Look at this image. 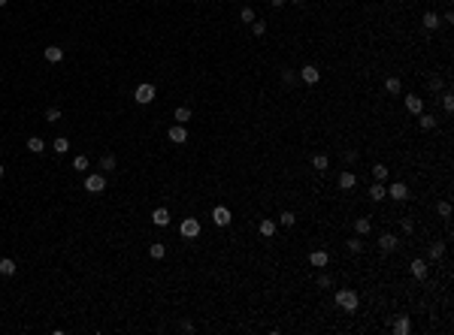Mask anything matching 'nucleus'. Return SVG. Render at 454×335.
<instances>
[{
    "label": "nucleus",
    "mask_w": 454,
    "mask_h": 335,
    "mask_svg": "<svg viewBox=\"0 0 454 335\" xmlns=\"http://www.w3.org/2000/svg\"><path fill=\"white\" fill-rule=\"evenodd\" d=\"M15 272H19V263H15L12 257H0V275H3V278H12Z\"/></svg>",
    "instance_id": "obj_33"
},
{
    "label": "nucleus",
    "mask_w": 454,
    "mask_h": 335,
    "mask_svg": "<svg viewBox=\"0 0 454 335\" xmlns=\"http://www.w3.org/2000/svg\"><path fill=\"white\" fill-rule=\"evenodd\" d=\"M267 3H270V6H273V9H282V6H285V3H288V0H267Z\"/></svg>",
    "instance_id": "obj_43"
},
{
    "label": "nucleus",
    "mask_w": 454,
    "mask_h": 335,
    "mask_svg": "<svg viewBox=\"0 0 454 335\" xmlns=\"http://www.w3.org/2000/svg\"><path fill=\"white\" fill-rule=\"evenodd\" d=\"M376 248H378L381 254H397L400 248H403V236H397V233L385 230V233L378 236V242H376Z\"/></svg>",
    "instance_id": "obj_6"
},
{
    "label": "nucleus",
    "mask_w": 454,
    "mask_h": 335,
    "mask_svg": "<svg viewBox=\"0 0 454 335\" xmlns=\"http://www.w3.org/2000/svg\"><path fill=\"white\" fill-rule=\"evenodd\" d=\"M276 223H278V226H285V230H294V226L300 223V215H297L294 208H285V211H278Z\"/></svg>",
    "instance_id": "obj_28"
},
{
    "label": "nucleus",
    "mask_w": 454,
    "mask_h": 335,
    "mask_svg": "<svg viewBox=\"0 0 454 335\" xmlns=\"http://www.w3.org/2000/svg\"><path fill=\"white\" fill-rule=\"evenodd\" d=\"M415 127L421 130V133H433L436 127H439V118H436V112H427V109H424L421 115L415 118Z\"/></svg>",
    "instance_id": "obj_20"
},
{
    "label": "nucleus",
    "mask_w": 454,
    "mask_h": 335,
    "mask_svg": "<svg viewBox=\"0 0 454 335\" xmlns=\"http://www.w3.org/2000/svg\"><path fill=\"white\" fill-rule=\"evenodd\" d=\"M212 223L221 226V230H224V226H230L233 223V211L227 208V205H215L212 208Z\"/></svg>",
    "instance_id": "obj_23"
},
{
    "label": "nucleus",
    "mask_w": 454,
    "mask_h": 335,
    "mask_svg": "<svg viewBox=\"0 0 454 335\" xmlns=\"http://www.w3.org/2000/svg\"><path fill=\"white\" fill-rule=\"evenodd\" d=\"M151 223L161 226V230H164V226H170V208L167 205H158V208L151 211Z\"/></svg>",
    "instance_id": "obj_29"
},
{
    "label": "nucleus",
    "mask_w": 454,
    "mask_h": 335,
    "mask_svg": "<svg viewBox=\"0 0 454 335\" xmlns=\"http://www.w3.org/2000/svg\"><path fill=\"white\" fill-rule=\"evenodd\" d=\"M43 58H46V64H61L64 61V48L61 45H49V48H43Z\"/></svg>",
    "instance_id": "obj_31"
},
{
    "label": "nucleus",
    "mask_w": 454,
    "mask_h": 335,
    "mask_svg": "<svg viewBox=\"0 0 454 335\" xmlns=\"http://www.w3.org/2000/svg\"><path fill=\"white\" fill-rule=\"evenodd\" d=\"M179 329H182V332H188V335H191V332H194V329H197V326H194V323H191V320H182V323H179Z\"/></svg>",
    "instance_id": "obj_42"
},
{
    "label": "nucleus",
    "mask_w": 454,
    "mask_h": 335,
    "mask_svg": "<svg viewBox=\"0 0 454 335\" xmlns=\"http://www.w3.org/2000/svg\"><path fill=\"white\" fill-rule=\"evenodd\" d=\"M149 257H151L154 263H161V260L167 257V245H164V242H151V245H149Z\"/></svg>",
    "instance_id": "obj_35"
},
{
    "label": "nucleus",
    "mask_w": 454,
    "mask_h": 335,
    "mask_svg": "<svg viewBox=\"0 0 454 335\" xmlns=\"http://www.w3.org/2000/svg\"><path fill=\"white\" fill-rule=\"evenodd\" d=\"M3 175H6V166H3V163H0V179H3Z\"/></svg>",
    "instance_id": "obj_45"
},
{
    "label": "nucleus",
    "mask_w": 454,
    "mask_h": 335,
    "mask_svg": "<svg viewBox=\"0 0 454 335\" xmlns=\"http://www.w3.org/2000/svg\"><path fill=\"white\" fill-rule=\"evenodd\" d=\"M288 3H291V6H303V3H306V0H288Z\"/></svg>",
    "instance_id": "obj_44"
},
{
    "label": "nucleus",
    "mask_w": 454,
    "mask_h": 335,
    "mask_svg": "<svg viewBox=\"0 0 454 335\" xmlns=\"http://www.w3.org/2000/svg\"><path fill=\"white\" fill-rule=\"evenodd\" d=\"M191 118H194V112H191L188 106H179V109L173 112V121H176V124H188Z\"/></svg>",
    "instance_id": "obj_37"
},
{
    "label": "nucleus",
    "mask_w": 454,
    "mask_h": 335,
    "mask_svg": "<svg viewBox=\"0 0 454 335\" xmlns=\"http://www.w3.org/2000/svg\"><path fill=\"white\" fill-rule=\"evenodd\" d=\"M167 139H170L173 145H185L188 142V127L185 124H170L167 127Z\"/></svg>",
    "instance_id": "obj_25"
},
{
    "label": "nucleus",
    "mask_w": 454,
    "mask_h": 335,
    "mask_svg": "<svg viewBox=\"0 0 454 335\" xmlns=\"http://www.w3.org/2000/svg\"><path fill=\"white\" fill-rule=\"evenodd\" d=\"M336 187H339L342 193H354V190L360 187L357 172H354V169H339V175H336Z\"/></svg>",
    "instance_id": "obj_11"
},
{
    "label": "nucleus",
    "mask_w": 454,
    "mask_h": 335,
    "mask_svg": "<svg viewBox=\"0 0 454 335\" xmlns=\"http://www.w3.org/2000/svg\"><path fill=\"white\" fill-rule=\"evenodd\" d=\"M406 272H409V278H415V281H424V278H430V263L424 260V254H415V257H409V263H406Z\"/></svg>",
    "instance_id": "obj_3"
},
{
    "label": "nucleus",
    "mask_w": 454,
    "mask_h": 335,
    "mask_svg": "<svg viewBox=\"0 0 454 335\" xmlns=\"http://www.w3.org/2000/svg\"><path fill=\"white\" fill-rule=\"evenodd\" d=\"M309 166L318 175H327L330 172V151H312L309 154Z\"/></svg>",
    "instance_id": "obj_17"
},
{
    "label": "nucleus",
    "mask_w": 454,
    "mask_h": 335,
    "mask_svg": "<svg viewBox=\"0 0 454 335\" xmlns=\"http://www.w3.org/2000/svg\"><path fill=\"white\" fill-rule=\"evenodd\" d=\"M436 100H439V106H442V112L451 118L454 115V91H451V88H448V91H442L439 97H436Z\"/></svg>",
    "instance_id": "obj_30"
},
{
    "label": "nucleus",
    "mask_w": 454,
    "mask_h": 335,
    "mask_svg": "<svg viewBox=\"0 0 454 335\" xmlns=\"http://www.w3.org/2000/svg\"><path fill=\"white\" fill-rule=\"evenodd\" d=\"M179 233H182V239L194 242V239H200L203 226H200V221H197V218H182V223H179Z\"/></svg>",
    "instance_id": "obj_16"
},
{
    "label": "nucleus",
    "mask_w": 454,
    "mask_h": 335,
    "mask_svg": "<svg viewBox=\"0 0 454 335\" xmlns=\"http://www.w3.org/2000/svg\"><path fill=\"white\" fill-rule=\"evenodd\" d=\"M451 211H454V205H451V200H433V215L439 218V221H451Z\"/></svg>",
    "instance_id": "obj_27"
},
{
    "label": "nucleus",
    "mask_w": 454,
    "mask_h": 335,
    "mask_svg": "<svg viewBox=\"0 0 454 335\" xmlns=\"http://www.w3.org/2000/svg\"><path fill=\"white\" fill-rule=\"evenodd\" d=\"M397 226H400V236H403V239H412L415 230H418V221L412 215H400L397 218Z\"/></svg>",
    "instance_id": "obj_26"
},
{
    "label": "nucleus",
    "mask_w": 454,
    "mask_h": 335,
    "mask_svg": "<svg viewBox=\"0 0 454 335\" xmlns=\"http://www.w3.org/2000/svg\"><path fill=\"white\" fill-rule=\"evenodd\" d=\"M85 169H88V154H79L73 160V172H85Z\"/></svg>",
    "instance_id": "obj_41"
},
{
    "label": "nucleus",
    "mask_w": 454,
    "mask_h": 335,
    "mask_svg": "<svg viewBox=\"0 0 454 335\" xmlns=\"http://www.w3.org/2000/svg\"><path fill=\"white\" fill-rule=\"evenodd\" d=\"M412 332H415V323L409 314H397L391 320V335H412Z\"/></svg>",
    "instance_id": "obj_18"
},
{
    "label": "nucleus",
    "mask_w": 454,
    "mask_h": 335,
    "mask_svg": "<svg viewBox=\"0 0 454 335\" xmlns=\"http://www.w3.org/2000/svg\"><path fill=\"white\" fill-rule=\"evenodd\" d=\"M403 76L400 73H388L385 79H381V91H385L388 97H403Z\"/></svg>",
    "instance_id": "obj_12"
},
{
    "label": "nucleus",
    "mask_w": 454,
    "mask_h": 335,
    "mask_svg": "<svg viewBox=\"0 0 454 335\" xmlns=\"http://www.w3.org/2000/svg\"><path fill=\"white\" fill-rule=\"evenodd\" d=\"M312 284H315V290H318V293H324V296H327L330 290H336V287H339V278H336V275H330L327 269H318V275L312 278Z\"/></svg>",
    "instance_id": "obj_9"
},
{
    "label": "nucleus",
    "mask_w": 454,
    "mask_h": 335,
    "mask_svg": "<svg viewBox=\"0 0 454 335\" xmlns=\"http://www.w3.org/2000/svg\"><path fill=\"white\" fill-rule=\"evenodd\" d=\"M388 200H391V202H409V200H412V187H409V181H403V179L391 181V184H388Z\"/></svg>",
    "instance_id": "obj_7"
},
{
    "label": "nucleus",
    "mask_w": 454,
    "mask_h": 335,
    "mask_svg": "<svg viewBox=\"0 0 454 335\" xmlns=\"http://www.w3.org/2000/svg\"><path fill=\"white\" fill-rule=\"evenodd\" d=\"M445 248H448V239H442V236H433V239H427V251H424V260H427V263H439V260L445 257Z\"/></svg>",
    "instance_id": "obj_4"
},
{
    "label": "nucleus",
    "mask_w": 454,
    "mask_h": 335,
    "mask_svg": "<svg viewBox=\"0 0 454 335\" xmlns=\"http://www.w3.org/2000/svg\"><path fill=\"white\" fill-rule=\"evenodd\" d=\"M297 79H300L306 88H315V85H321V79H324V73H321V67L318 64H312V61H306L300 69H297Z\"/></svg>",
    "instance_id": "obj_2"
},
{
    "label": "nucleus",
    "mask_w": 454,
    "mask_h": 335,
    "mask_svg": "<svg viewBox=\"0 0 454 335\" xmlns=\"http://www.w3.org/2000/svg\"><path fill=\"white\" fill-rule=\"evenodd\" d=\"M257 236L260 239H267V242H276V233H278V223H276V218H260L257 221Z\"/></svg>",
    "instance_id": "obj_19"
},
{
    "label": "nucleus",
    "mask_w": 454,
    "mask_h": 335,
    "mask_svg": "<svg viewBox=\"0 0 454 335\" xmlns=\"http://www.w3.org/2000/svg\"><path fill=\"white\" fill-rule=\"evenodd\" d=\"M418 24H421V30H427V33H436V30L445 27V24H442V15L436 12V9H424V12H421V22H418Z\"/></svg>",
    "instance_id": "obj_14"
},
{
    "label": "nucleus",
    "mask_w": 454,
    "mask_h": 335,
    "mask_svg": "<svg viewBox=\"0 0 454 335\" xmlns=\"http://www.w3.org/2000/svg\"><path fill=\"white\" fill-rule=\"evenodd\" d=\"M254 19H257V15H254V6H242V9H239V22H242V24H252Z\"/></svg>",
    "instance_id": "obj_39"
},
{
    "label": "nucleus",
    "mask_w": 454,
    "mask_h": 335,
    "mask_svg": "<svg viewBox=\"0 0 454 335\" xmlns=\"http://www.w3.org/2000/svg\"><path fill=\"white\" fill-rule=\"evenodd\" d=\"M391 172H397L394 166H388L385 160H376L373 166H370V181H388V175Z\"/></svg>",
    "instance_id": "obj_24"
},
{
    "label": "nucleus",
    "mask_w": 454,
    "mask_h": 335,
    "mask_svg": "<svg viewBox=\"0 0 454 335\" xmlns=\"http://www.w3.org/2000/svg\"><path fill=\"white\" fill-rule=\"evenodd\" d=\"M103 190H106V175L103 172L85 175V193H103Z\"/></svg>",
    "instance_id": "obj_22"
},
{
    "label": "nucleus",
    "mask_w": 454,
    "mask_h": 335,
    "mask_svg": "<svg viewBox=\"0 0 454 335\" xmlns=\"http://www.w3.org/2000/svg\"><path fill=\"white\" fill-rule=\"evenodd\" d=\"M342 248H345V254L352 257V260H360V257H366V239L363 236H345V242H342Z\"/></svg>",
    "instance_id": "obj_8"
},
{
    "label": "nucleus",
    "mask_w": 454,
    "mask_h": 335,
    "mask_svg": "<svg viewBox=\"0 0 454 335\" xmlns=\"http://www.w3.org/2000/svg\"><path fill=\"white\" fill-rule=\"evenodd\" d=\"M46 121H49V124H58V121H61V109H58V106H49V109H46Z\"/></svg>",
    "instance_id": "obj_40"
},
{
    "label": "nucleus",
    "mask_w": 454,
    "mask_h": 335,
    "mask_svg": "<svg viewBox=\"0 0 454 335\" xmlns=\"http://www.w3.org/2000/svg\"><path fill=\"white\" fill-rule=\"evenodd\" d=\"M70 145H73V142H70L67 136H58L55 142H51V151H55V154H67V151H70Z\"/></svg>",
    "instance_id": "obj_38"
},
{
    "label": "nucleus",
    "mask_w": 454,
    "mask_h": 335,
    "mask_svg": "<svg viewBox=\"0 0 454 335\" xmlns=\"http://www.w3.org/2000/svg\"><path fill=\"white\" fill-rule=\"evenodd\" d=\"M25 148H27L30 154H43V151H46V139H43V136H27V139H25Z\"/></svg>",
    "instance_id": "obj_32"
},
{
    "label": "nucleus",
    "mask_w": 454,
    "mask_h": 335,
    "mask_svg": "<svg viewBox=\"0 0 454 335\" xmlns=\"http://www.w3.org/2000/svg\"><path fill=\"white\" fill-rule=\"evenodd\" d=\"M6 3H9V0H0V9H3V6H6Z\"/></svg>",
    "instance_id": "obj_46"
},
{
    "label": "nucleus",
    "mask_w": 454,
    "mask_h": 335,
    "mask_svg": "<svg viewBox=\"0 0 454 335\" xmlns=\"http://www.w3.org/2000/svg\"><path fill=\"white\" fill-rule=\"evenodd\" d=\"M363 193H366V200H370L373 205H378V202L388 200V184H385V181H370Z\"/></svg>",
    "instance_id": "obj_15"
},
{
    "label": "nucleus",
    "mask_w": 454,
    "mask_h": 335,
    "mask_svg": "<svg viewBox=\"0 0 454 335\" xmlns=\"http://www.w3.org/2000/svg\"><path fill=\"white\" fill-rule=\"evenodd\" d=\"M373 218H376V215H370V211H363V215H354V218H352V233L366 239V236L373 233Z\"/></svg>",
    "instance_id": "obj_13"
},
{
    "label": "nucleus",
    "mask_w": 454,
    "mask_h": 335,
    "mask_svg": "<svg viewBox=\"0 0 454 335\" xmlns=\"http://www.w3.org/2000/svg\"><path fill=\"white\" fill-rule=\"evenodd\" d=\"M154 100H158V88H154L151 82H139V85L133 88V103H139V106H151Z\"/></svg>",
    "instance_id": "obj_5"
},
{
    "label": "nucleus",
    "mask_w": 454,
    "mask_h": 335,
    "mask_svg": "<svg viewBox=\"0 0 454 335\" xmlns=\"http://www.w3.org/2000/svg\"><path fill=\"white\" fill-rule=\"evenodd\" d=\"M267 30H270V22H267V19H254V22H252V37H254V40H264Z\"/></svg>",
    "instance_id": "obj_34"
},
{
    "label": "nucleus",
    "mask_w": 454,
    "mask_h": 335,
    "mask_svg": "<svg viewBox=\"0 0 454 335\" xmlns=\"http://www.w3.org/2000/svg\"><path fill=\"white\" fill-rule=\"evenodd\" d=\"M330 260H333V254H330L327 248H312L309 254H306V263H309V266L312 269H330Z\"/></svg>",
    "instance_id": "obj_10"
},
{
    "label": "nucleus",
    "mask_w": 454,
    "mask_h": 335,
    "mask_svg": "<svg viewBox=\"0 0 454 335\" xmlns=\"http://www.w3.org/2000/svg\"><path fill=\"white\" fill-rule=\"evenodd\" d=\"M100 169H103V172H115V169H118V157H115L112 151H106V154L100 157Z\"/></svg>",
    "instance_id": "obj_36"
},
{
    "label": "nucleus",
    "mask_w": 454,
    "mask_h": 335,
    "mask_svg": "<svg viewBox=\"0 0 454 335\" xmlns=\"http://www.w3.org/2000/svg\"><path fill=\"white\" fill-rule=\"evenodd\" d=\"M424 106H427V103H424V97H418V94H412V91L403 97V109H406L412 118H418V115H421V112H424Z\"/></svg>",
    "instance_id": "obj_21"
},
{
    "label": "nucleus",
    "mask_w": 454,
    "mask_h": 335,
    "mask_svg": "<svg viewBox=\"0 0 454 335\" xmlns=\"http://www.w3.org/2000/svg\"><path fill=\"white\" fill-rule=\"evenodd\" d=\"M333 305H336L342 314H360V308H363L360 290H354V287H336V293H333Z\"/></svg>",
    "instance_id": "obj_1"
}]
</instances>
